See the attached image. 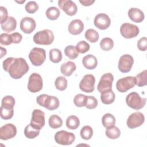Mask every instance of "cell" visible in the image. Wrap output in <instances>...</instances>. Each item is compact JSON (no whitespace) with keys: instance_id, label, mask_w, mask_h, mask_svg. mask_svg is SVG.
<instances>
[{"instance_id":"1","label":"cell","mask_w":147,"mask_h":147,"mask_svg":"<svg viewBox=\"0 0 147 147\" xmlns=\"http://www.w3.org/2000/svg\"><path fill=\"white\" fill-rule=\"evenodd\" d=\"M3 69L8 72L10 76L14 79H18L28 72L29 65L25 59L22 57H8L3 61Z\"/></svg>"},{"instance_id":"2","label":"cell","mask_w":147,"mask_h":147,"mask_svg":"<svg viewBox=\"0 0 147 147\" xmlns=\"http://www.w3.org/2000/svg\"><path fill=\"white\" fill-rule=\"evenodd\" d=\"M37 103L41 106L52 111L57 109L59 106V100L55 96H50L47 94H41L36 98Z\"/></svg>"},{"instance_id":"3","label":"cell","mask_w":147,"mask_h":147,"mask_svg":"<svg viewBox=\"0 0 147 147\" xmlns=\"http://www.w3.org/2000/svg\"><path fill=\"white\" fill-rule=\"evenodd\" d=\"M54 34L52 30L49 29H44L36 33L33 37L34 43L38 45H49L54 40Z\"/></svg>"},{"instance_id":"4","label":"cell","mask_w":147,"mask_h":147,"mask_svg":"<svg viewBox=\"0 0 147 147\" xmlns=\"http://www.w3.org/2000/svg\"><path fill=\"white\" fill-rule=\"evenodd\" d=\"M126 102L127 106L131 109L138 110L143 108L146 102V99L141 98L136 92L129 94L126 98Z\"/></svg>"},{"instance_id":"5","label":"cell","mask_w":147,"mask_h":147,"mask_svg":"<svg viewBox=\"0 0 147 147\" xmlns=\"http://www.w3.org/2000/svg\"><path fill=\"white\" fill-rule=\"evenodd\" d=\"M29 59L33 65L40 66L46 59V52L43 48L34 47L30 51Z\"/></svg>"},{"instance_id":"6","label":"cell","mask_w":147,"mask_h":147,"mask_svg":"<svg viewBox=\"0 0 147 147\" xmlns=\"http://www.w3.org/2000/svg\"><path fill=\"white\" fill-rule=\"evenodd\" d=\"M75 140V136L71 132L65 130H60L55 135V140L58 144L62 145H71Z\"/></svg>"},{"instance_id":"7","label":"cell","mask_w":147,"mask_h":147,"mask_svg":"<svg viewBox=\"0 0 147 147\" xmlns=\"http://www.w3.org/2000/svg\"><path fill=\"white\" fill-rule=\"evenodd\" d=\"M43 86L42 79L40 75L37 73L32 74L29 78L28 83V88L29 91L35 93L42 90Z\"/></svg>"},{"instance_id":"8","label":"cell","mask_w":147,"mask_h":147,"mask_svg":"<svg viewBox=\"0 0 147 147\" xmlns=\"http://www.w3.org/2000/svg\"><path fill=\"white\" fill-rule=\"evenodd\" d=\"M140 30L138 26L130 23H124L120 28L121 34L125 38H131L139 34Z\"/></svg>"},{"instance_id":"9","label":"cell","mask_w":147,"mask_h":147,"mask_svg":"<svg viewBox=\"0 0 147 147\" xmlns=\"http://www.w3.org/2000/svg\"><path fill=\"white\" fill-rule=\"evenodd\" d=\"M45 113L40 109L33 111L30 124L35 129L41 130L45 125Z\"/></svg>"},{"instance_id":"10","label":"cell","mask_w":147,"mask_h":147,"mask_svg":"<svg viewBox=\"0 0 147 147\" xmlns=\"http://www.w3.org/2000/svg\"><path fill=\"white\" fill-rule=\"evenodd\" d=\"M95 78L92 74H87L84 75L79 83L80 89L85 92L91 93L95 89Z\"/></svg>"},{"instance_id":"11","label":"cell","mask_w":147,"mask_h":147,"mask_svg":"<svg viewBox=\"0 0 147 147\" xmlns=\"http://www.w3.org/2000/svg\"><path fill=\"white\" fill-rule=\"evenodd\" d=\"M135 79L133 76H126L118 80L116 88L120 92H125L135 86Z\"/></svg>"},{"instance_id":"12","label":"cell","mask_w":147,"mask_h":147,"mask_svg":"<svg viewBox=\"0 0 147 147\" xmlns=\"http://www.w3.org/2000/svg\"><path fill=\"white\" fill-rule=\"evenodd\" d=\"M145 121V117L140 111L131 114L128 117L126 122L127 126L130 129H134L141 126Z\"/></svg>"},{"instance_id":"13","label":"cell","mask_w":147,"mask_h":147,"mask_svg":"<svg viewBox=\"0 0 147 147\" xmlns=\"http://www.w3.org/2000/svg\"><path fill=\"white\" fill-rule=\"evenodd\" d=\"M114 76L111 73H106L103 74L100 79V81L97 86V90L100 92L111 90Z\"/></svg>"},{"instance_id":"14","label":"cell","mask_w":147,"mask_h":147,"mask_svg":"<svg viewBox=\"0 0 147 147\" xmlns=\"http://www.w3.org/2000/svg\"><path fill=\"white\" fill-rule=\"evenodd\" d=\"M134 63L133 57L128 54L123 55L119 58L118 61V69L122 73L129 72Z\"/></svg>"},{"instance_id":"15","label":"cell","mask_w":147,"mask_h":147,"mask_svg":"<svg viewBox=\"0 0 147 147\" xmlns=\"http://www.w3.org/2000/svg\"><path fill=\"white\" fill-rule=\"evenodd\" d=\"M58 6L68 16H74L78 11L76 3L71 0H59Z\"/></svg>"},{"instance_id":"16","label":"cell","mask_w":147,"mask_h":147,"mask_svg":"<svg viewBox=\"0 0 147 147\" xmlns=\"http://www.w3.org/2000/svg\"><path fill=\"white\" fill-rule=\"evenodd\" d=\"M17 128L12 123H7L0 128V138L2 140H7L16 136Z\"/></svg>"},{"instance_id":"17","label":"cell","mask_w":147,"mask_h":147,"mask_svg":"<svg viewBox=\"0 0 147 147\" xmlns=\"http://www.w3.org/2000/svg\"><path fill=\"white\" fill-rule=\"evenodd\" d=\"M95 26L99 29L105 30L107 29L111 24V20L108 15L105 13L97 14L94 20Z\"/></svg>"},{"instance_id":"18","label":"cell","mask_w":147,"mask_h":147,"mask_svg":"<svg viewBox=\"0 0 147 147\" xmlns=\"http://www.w3.org/2000/svg\"><path fill=\"white\" fill-rule=\"evenodd\" d=\"M36 26L34 20L29 17H25L20 21V29L26 34L31 33L35 29Z\"/></svg>"},{"instance_id":"19","label":"cell","mask_w":147,"mask_h":147,"mask_svg":"<svg viewBox=\"0 0 147 147\" xmlns=\"http://www.w3.org/2000/svg\"><path fill=\"white\" fill-rule=\"evenodd\" d=\"M84 29V24L80 20L76 19L72 20L68 25V30L69 33L73 35L80 34Z\"/></svg>"},{"instance_id":"20","label":"cell","mask_w":147,"mask_h":147,"mask_svg":"<svg viewBox=\"0 0 147 147\" xmlns=\"http://www.w3.org/2000/svg\"><path fill=\"white\" fill-rule=\"evenodd\" d=\"M128 16L132 21L137 23L141 22L145 18L143 11L136 7H131L129 10Z\"/></svg>"},{"instance_id":"21","label":"cell","mask_w":147,"mask_h":147,"mask_svg":"<svg viewBox=\"0 0 147 147\" xmlns=\"http://www.w3.org/2000/svg\"><path fill=\"white\" fill-rule=\"evenodd\" d=\"M82 64L83 66L88 69H94L98 64V60L95 56L88 54L82 59Z\"/></svg>"},{"instance_id":"22","label":"cell","mask_w":147,"mask_h":147,"mask_svg":"<svg viewBox=\"0 0 147 147\" xmlns=\"http://www.w3.org/2000/svg\"><path fill=\"white\" fill-rule=\"evenodd\" d=\"M76 66L75 64L71 61L63 63L60 67V71L63 75L65 76H71L76 70Z\"/></svg>"},{"instance_id":"23","label":"cell","mask_w":147,"mask_h":147,"mask_svg":"<svg viewBox=\"0 0 147 147\" xmlns=\"http://www.w3.org/2000/svg\"><path fill=\"white\" fill-rule=\"evenodd\" d=\"M2 29L5 32L9 33L14 31L17 26V21L13 17H9L7 20L1 24Z\"/></svg>"},{"instance_id":"24","label":"cell","mask_w":147,"mask_h":147,"mask_svg":"<svg viewBox=\"0 0 147 147\" xmlns=\"http://www.w3.org/2000/svg\"><path fill=\"white\" fill-rule=\"evenodd\" d=\"M115 95L112 89L105 91L101 93V101L105 105H110L113 103L115 100Z\"/></svg>"},{"instance_id":"25","label":"cell","mask_w":147,"mask_h":147,"mask_svg":"<svg viewBox=\"0 0 147 147\" xmlns=\"http://www.w3.org/2000/svg\"><path fill=\"white\" fill-rule=\"evenodd\" d=\"M135 84L138 87H143L147 84V70L145 69L135 77Z\"/></svg>"},{"instance_id":"26","label":"cell","mask_w":147,"mask_h":147,"mask_svg":"<svg viewBox=\"0 0 147 147\" xmlns=\"http://www.w3.org/2000/svg\"><path fill=\"white\" fill-rule=\"evenodd\" d=\"M79 125V119L75 115H70L66 119V126L71 130H75L77 129Z\"/></svg>"},{"instance_id":"27","label":"cell","mask_w":147,"mask_h":147,"mask_svg":"<svg viewBox=\"0 0 147 147\" xmlns=\"http://www.w3.org/2000/svg\"><path fill=\"white\" fill-rule=\"evenodd\" d=\"M40 130L33 127L30 124L27 125L24 129V134L26 137L29 139H33L40 134Z\"/></svg>"},{"instance_id":"28","label":"cell","mask_w":147,"mask_h":147,"mask_svg":"<svg viewBox=\"0 0 147 147\" xmlns=\"http://www.w3.org/2000/svg\"><path fill=\"white\" fill-rule=\"evenodd\" d=\"M49 126L53 129H57L63 125L61 118L56 114H53L50 116L48 120Z\"/></svg>"},{"instance_id":"29","label":"cell","mask_w":147,"mask_h":147,"mask_svg":"<svg viewBox=\"0 0 147 147\" xmlns=\"http://www.w3.org/2000/svg\"><path fill=\"white\" fill-rule=\"evenodd\" d=\"M106 136L110 139H117L121 135V131L118 127L112 126L107 128L105 131Z\"/></svg>"},{"instance_id":"30","label":"cell","mask_w":147,"mask_h":147,"mask_svg":"<svg viewBox=\"0 0 147 147\" xmlns=\"http://www.w3.org/2000/svg\"><path fill=\"white\" fill-rule=\"evenodd\" d=\"M102 123L105 127L107 128L109 127L114 126L115 123V118L111 114L106 113L102 117Z\"/></svg>"},{"instance_id":"31","label":"cell","mask_w":147,"mask_h":147,"mask_svg":"<svg viewBox=\"0 0 147 147\" xmlns=\"http://www.w3.org/2000/svg\"><path fill=\"white\" fill-rule=\"evenodd\" d=\"M49 55L50 60L54 63H58L62 59V53L59 49L53 48L51 49Z\"/></svg>"},{"instance_id":"32","label":"cell","mask_w":147,"mask_h":147,"mask_svg":"<svg viewBox=\"0 0 147 147\" xmlns=\"http://www.w3.org/2000/svg\"><path fill=\"white\" fill-rule=\"evenodd\" d=\"M85 38L92 43L96 42L99 40V33L93 29H88L85 32Z\"/></svg>"},{"instance_id":"33","label":"cell","mask_w":147,"mask_h":147,"mask_svg":"<svg viewBox=\"0 0 147 147\" xmlns=\"http://www.w3.org/2000/svg\"><path fill=\"white\" fill-rule=\"evenodd\" d=\"M47 17L51 20H56L60 16V10L55 6H51L48 8L46 11Z\"/></svg>"},{"instance_id":"34","label":"cell","mask_w":147,"mask_h":147,"mask_svg":"<svg viewBox=\"0 0 147 147\" xmlns=\"http://www.w3.org/2000/svg\"><path fill=\"white\" fill-rule=\"evenodd\" d=\"M15 105L14 98L10 95H7L3 97L1 102V106L8 109H13Z\"/></svg>"},{"instance_id":"35","label":"cell","mask_w":147,"mask_h":147,"mask_svg":"<svg viewBox=\"0 0 147 147\" xmlns=\"http://www.w3.org/2000/svg\"><path fill=\"white\" fill-rule=\"evenodd\" d=\"M100 47L101 49L105 51L111 50L114 47L113 40L109 37H105L102 39L100 42Z\"/></svg>"},{"instance_id":"36","label":"cell","mask_w":147,"mask_h":147,"mask_svg":"<svg viewBox=\"0 0 147 147\" xmlns=\"http://www.w3.org/2000/svg\"><path fill=\"white\" fill-rule=\"evenodd\" d=\"M64 53L70 59H75L79 56L76 47L73 45H68L64 49Z\"/></svg>"},{"instance_id":"37","label":"cell","mask_w":147,"mask_h":147,"mask_svg":"<svg viewBox=\"0 0 147 147\" xmlns=\"http://www.w3.org/2000/svg\"><path fill=\"white\" fill-rule=\"evenodd\" d=\"M80 134L81 137L83 139L85 140H88L91 139L93 135V130L91 126L86 125L81 129Z\"/></svg>"},{"instance_id":"38","label":"cell","mask_w":147,"mask_h":147,"mask_svg":"<svg viewBox=\"0 0 147 147\" xmlns=\"http://www.w3.org/2000/svg\"><path fill=\"white\" fill-rule=\"evenodd\" d=\"M56 88L60 91H64L67 87V80L64 76H58L55 82Z\"/></svg>"},{"instance_id":"39","label":"cell","mask_w":147,"mask_h":147,"mask_svg":"<svg viewBox=\"0 0 147 147\" xmlns=\"http://www.w3.org/2000/svg\"><path fill=\"white\" fill-rule=\"evenodd\" d=\"M87 96L82 94H77L74 99V103L75 105L78 107L85 106L86 99Z\"/></svg>"},{"instance_id":"40","label":"cell","mask_w":147,"mask_h":147,"mask_svg":"<svg viewBox=\"0 0 147 147\" xmlns=\"http://www.w3.org/2000/svg\"><path fill=\"white\" fill-rule=\"evenodd\" d=\"M97 99L92 96H87L85 107L88 109H94L98 106Z\"/></svg>"},{"instance_id":"41","label":"cell","mask_w":147,"mask_h":147,"mask_svg":"<svg viewBox=\"0 0 147 147\" xmlns=\"http://www.w3.org/2000/svg\"><path fill=\"white\" fill-rule=\"evenodd\" d=\"M90 48V46L89 44L85 41H80L76 45V49L78 52L80 53H84L88 52Z\"/></svg>"},{"instance_id":"42","label":"cell","mask_w":147,"mask_h":147,"mask_svg":"<svg viewBox=\"0 0 147 147\" xmlns=\"http://www.w3.org/2000/svg\"><path fill=\"white\" fill-rule=\"evenodd\" d=\"M1 117L3 119L7 120L11 119L14 114V110L5 109L1 106Z\"/></svg>"},{"instance_id":"43","label":"cell","mask_w":147,"mask_h":147,"mask_svg":"<svg viewBox=\"0 0 147 147\" xmlns=\"http://www.w3.org/2000/svg\"><path fill=\"white\" fill-rule=\"evenodd\" d=\"M26 12L30 14H33L38 9V5L35 1L28 2L25 6Z\"/></svg>"},{"instance_id":"44","label":"cell","mask_w":147,"mask_h":147,"mask_svg":"<svg viewBox=\"0 0 147 147\" xmlns=\"http://www.w3.org/2000/svg\"><path fill=\"white\" fill-rule=\"evenodd\" d=\"M0 43L3 45H9L12 43L11 35L7 33H1L0 35Z\"/></svg>"},{"instance_id":"45","label":"cell","mask_w":147,"mask_h":147,"mask_svg":"<svg viewBox=\"0 0 147 147\" xmlns=\"http://www.w3.org/2000/svg\"><path fill=\"white\" fill-rule=\"evenodd\" d=\"M137 47L141 51H145L147 49V39L146 37H143L138 41Z\"/></svg>"},{"instance_id":"46","label":"cell","mask_w":147,"mask_h":147,"mask_svg":"<svg viewBox=\"0 0 147 147\" xmlns=\"http://www.w3.org/2000/svg\"><path fill=\"white\" fill-rule=\"evenodd\" d=\"M0 13H1V24L5 22L8 18V13L6 7L3 6L0 7Z\"/></svg>"},{"instance_id":"47","label":"cell","mask_w":147,"mask_h":147,"mask_svg":"<svg viewBox=\"0 0 147 147\" xmlns=\"http://www.w3.org/2000/svg\"><path fill=\"white\" fill-rule=\"evenodd\" d=\"M10 35H11V40H12V43L18 44L21 41L22 36L20 33L14 32V33H11Z\"/></svg>"},{"instance_id":"48","label":"cell","mask_w":147,"mask_h":147,"mask_svg":"<svg viewBox=\"0 0 147 147\" xmlns=\"http://www.w3.org/2000/svg\"><path fill=\"white\" fill-rule=\"evenodd\" d=\"M79 2L84 6H88L95 2V1L91 0H79Z\"/></svg>"},{"instance_id":"49","label":"cell","mask_w":147,"mask_h":147,"mask_svg":"<svg viewBox=\"0 0 147 147\" xmlns=\"http://www.w3.org/2000/svg\"><path fill=\"white\" fill-rule=\"evenodd\" d=\"M6 49L5 48H2V47H1V58H2L3 56H5L6 54Z\"/></svg>"},{"instance_id":"50","label":"cell","mask_w":147,"mask_h":147,"mask_svg":"<svg viewBox=\"0 0 147 147\" xmlns=\"http://www.w3.org/2000/svg\"><path fill=\"white\" fill-rule=\"evenodd\" d=\"M25 1H16V2H17L20 3H22L25 2Z\"/></svg>"}]
</instances>
